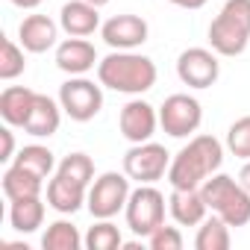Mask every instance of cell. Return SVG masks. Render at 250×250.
<instances>
[{"label": "cell", "mask_w": 250, "mask_h": 250, "mask_svg": "<svg viewBox=\"0 0 250 250\" xmlns=\"http://www.w3.org/2000/svg\"><path fill=\"white\" fill-rule=\"evenodd\" d=\"M224 165V145L215 136H194L168 168L171 188H200L212 174H218Z\"/></svg>", "instance_id": "cell-1"}, {"label": "cell", "mask_w": 250, "mask_h": 250, "mask_svg": "<svg viewBox=\"0 0 250 250\" xmlns=\"http://www.w3.org/2000/svg\"><path fill=\"white\" fill-rule=\"evenodd\" d=\"M156 62L136 50H112L106 59L97 62L100 85L121 94H145L156 85Z\"/></svg>", "instance_id": "cell-2"}, {"label": "cell", "mask_w": 250, "mask_h": 250, "mask_svg": "<svg viewBox=\"0 0 250 250\" xmlns=\"http://www.w3.org/2000/svg\"><path fill=\"white\" fill-rule=\"evenodd\" d=\"M250 44V0H227L209 24V47L218 56H241Z\"/></svg>", "instance_id": "cell-3"}, {"label": "cell", "mask_w": 250, "mask_h": 250, "mask_svg": "<svg viewBox=\"0 0 250 250\" xmlns=\"http://www.w3.org/2000/svg\"><path fill=\"white\" fill-rule=\"evenodd\" d=\"M203 200L212 215L224 218L229 227H244L250 224V191L227 174H212L203 186Z\"/></svg>", "instance_id": "cell-4"}, {"label": "cell", "mask_w": 250, "mask_h": 250, "mask_svg": "<svg viewBox=\"0 0 250 250\" xmlns=\"http://www.w3.org/2000/svg\"><path fill=\"white\" fill-rule=\"evenodd\" d=\"M124 215H127V227L139 238H147L153 229H159L165 224V194L159 188H153V183L139 186V188H133Z\"/></svg>", "instance_id": "cell-5"}, {"label": "cell", "mask_w": 250, "mask_h": 250, "mask_svg": "<svg viewBox=\"0 0 250 250\" xmlns=\"http://www.w3.org/2000/svg\"><path fill=\"white\" fill-rule=\"evenodd\" d=\"M130 194H133V188H130V177L127 174L106 171L88 186L85 206H88V212L94 218H115L121 209H127Z\"/></svg>", "instance_id": "cell-6"}, {"label": "cell", "mask_w": 250, "mask_h": 250, "mask_svg": "<svg viewBox=\"0 0 250 250\" xmlns=\"http://www.w3.org/2000/svg\"><path fill=\"white\" fill-rule=\"evenodd\" d=\"M203 124V106L191 94H171L159 106V127L171 139H188Z\"/></svg>", "instance_id": "cell-7"}, {"label": "cell", "mask_w": 250, "mask_h": 250, "mask_svg": "<svg viewBox=\"0 0 250 250\" xmlns=\"http://www.w3.org/2000/svg\"><path fill=\"white\" fill-rule=\"evenodd\" d=\"M168 168H171V153L165 150V145H156V142L133 145L124 153V174L130 180H136L139 186H147V183L168 177Z\"/></svg>", "instance_id": "cell-8"}, {"label": "cell", "mask_w": 250, "mask_h": 250, "mask_svg": "<svg viewBox=\"0 0 250 250\" xmlns=\"http://www.w3.org/2000/svg\"><path fill=\"white\" fill-rule=\"evenodd\" d=\"M59 103L71 121L85 124L103 109V85L100 80L94 83L85 77H71L68 83L59 85Z\"/></svg>", "instance_id": "cell-9"}, {"label": "cell", "mask_w": 250, "mask_h": 250, "mask_svg": "<svg viewBox=\"0 0 250 250\" xmlns=\"http://www.w3.org/2000/svg\"><path fill=\"white\" fill-rule=\"evenodd\" d=\"M177 77L188 88H209L221 77V62L218 53L209 47H188L177 59Z\"/></svg>", "instance_id": "cell-10"}, {"label": "cell", "mask_w": 250, "mask_h": 250, "mask_svg": "<svg viewBox=\"0 0 250 250\" xmlns=\"http://www.w3.org/2000/svg\"><path fill=\"white\" fill-rule=\"evenodd\" d=\"M118 127H121V136L127 139L130 145H142V142H150L156 127H159V112L142 100L139 94L130 100V103H124L121 115H118Z\"/></svg>", "instance_id": "cell-11"}, {"label": "cell", "mask_w": 250, "mask_h": 250, "mask_svg": "<svg viewBox=\"0 0 250 250\" xmlns=\"http://www.w3.org/2000/svg\"><path fill=\"white\" fill-rule=\"evenodd\" d=\"M100 36H103V42H106L112 50H136V47H142V44L147 42L150 27H147L145 18L124 12V15L109 18V21L100 27Z\"/></svg>", "instance_id": "cell-12"}, {"label": "cell", "mask_w": 250, "mask_h": 250, "mask_svg": "<svg viewBox=\"0 0 250 250\" xmlns=\"http://www.w3.org/2000/svg\"><path fill=\"white\" fill-rule=\"evenodd\" d=\"M97 62H100L97 50H94V44L88 39L71 36V39H65L56 47V68L65 71V74H71V77H85Z\"/></svg>", "instance_id": "cell-13"}, {"label": "cell", "mask_w": 250, "mask_h": 250, "mask_svg": "<svg viewBox=\"0 0 250 250\" xmlns=\"http://www.w3.org/2000/svg\"><path fill=\"white\" fill-rule=\"evenodd\" d=\"M59 27L68 36L88 39L103 27L100 24V9L94 3H88V0H68V3L59 9Z\"/></svg>", "instance_id": "cell-14"}, {"label": "cell", "mask_w": 250, "mask_h": 250, "mask_svg": "<svg viewBox=\"0 0 250 250\" xmlns=\"http://www.w3.org/2000/svg\"><path fill=\"white\" fill-rule=\"evenodd\" d=\"M59 24L47 15H27L18 27V42L27 53H44L56 44Z\"/></svg>", "instance_id": "cell-15"}, {"label": "cell", "mask_w": 250, "mask_h": 250, "mask_svg": "<svg viewBox=\"0 0 250 250\" xmlns=\"http://www.w3.org/2000/svg\"><path fill=\"white\" fill-rule=\"evenodd\" d=\"M168 212L180 227H197L209 215V206H206L200 188H171Z\"/></svg>", "instance_id": "cell-16"}, {"label": "cell", "mask_w": 250, "mask_h": 250, "mask_svg": "<svg viewBox=\"0 0 250 250\" xmlns=\"http://www.w3.org/2000/svg\"><path fill=\"white\" fill-rule=\"evenodd\" d=\"M62 103L47 97V94H36V103H33V112L24 124V133L33 136V139H50L59 124H62Z\"/></svg>", "instance_id": "cell-17"}, {"label": "cell", "mask_w": 250, "mask_h": 250, "mask_svg": "<svg viewBox=\"0 0 250 250\" xmlns=\"http://www.w3.org/2000/svg\"><path fill=\"white\" fill-rule=\"evenodd\" d=\"M36 94L33 88L27 85H9L0 94V118H3L9 127H24L30 112H33V103H36Z\"/></svg>", "instance_id": "cell-18"}, {"label": "cell", "mask_w": 250, "mask_h": 250, "mask_svg": "<svg viewBox=\"0 0 250 250\" xmlns=\"http://www.w3.org/2000/svg\"><path fill=\"white\" fill-rule=\"evenodd\" d=\"M85 197H88V188L85 186H77V183H71V180H65L59 174L47 183V206L56 209L59 215L80 212L83 203H85Z\"/></svg>", "instance_id": "cell-19"}, {"label": "cell", "mask_w": 250, "mask_h": 250, "mask_svg": "<svg viewBox=\"0 0 250 250\" xmlns=\"http://www.w3.org/2000/svg\"><path fill=\"white\" fill-rule=\"evenodd\" d=\"M9 203H12L9 206V224H12V229L30 235V232H36L44 224V200H42V194L39 197L9 200Z\"/></svg>", "instance_id": "cell-20"}, {"label": "cell", "mask_w": 250, "mask_h": 250, "mask_svg": "<svg viewBox=\"0 0 250 250\" xmlns=\"http://www.w3.org/2000/svg\"><path fill=\"white\" fill-rule=\"evenodd\" d=\"M44 188V180L18 168V165H9L3 171V194L9 200H21V197H39Z\"/></svg>", "instance_id": "cell-21"}, {"label": "cell", "mask_w": 250, "mask_h": 250, "mask_svg": "<svg viewBox=\"0 0 250 250\" xmlns=\"http://www.w3.org/2000/svg\"><path fill=\"white\" fill-rule=\"evenodd\" d=\"M232 238H229V224L218 215H206L203 224H197V235H194V247L197 250H229Z\"/></svg>", "instance_id": "cell-22"}, {"label": "cell", "mask_w": 250, "mask_h": 250, "mask_svg": "<svg viewBox=\"0 0 250 250\" xmlns=\"http://www.w3.org/2000/svg\"><path fill=\"white\" fill-rule=\"evenodd\" d=\"M12 165L24 168V171L36 174V177H42V180H50V174L56 171L53 150L44 147V145H27V147H21V153H15V159H12Z\"/></svg>", "instance_id": "cell-23"}, {"label": "cell", "mask_w": 250, "mask_h": 250, "mask_svg": "<svg viewBox=\"0 0 250 250\" xmlns=\"http://www.w3.org/2000/svg\"><path fill=\"white\" fill-rule=\"evenodd\" d=\"M80 244H85V238L80 235V229L71 221H53L47 232L42 235L44 250H80Z\"/></svg>", "instance_id": "cell-24"}, {"label": "cell", "mask_w": 250, "mask_h": 250, "mask_svg": "<svg viewBox=\"0 0 250 250\" xmlns=\"http://www.w3.org/2000/svg\"><path fill=\"white\" fill-rule=\"evenodd\" d=\"M56 174L65 177V180H71V183H77V186H85L88 188L94 183V162L85 153H71V156H65L56 165Z\"/></svg>", "instance_id": "cell-25"}, {"label": "cell", "mask_w": 250, "mask_h": 250, "mask_svg": "<svg viewBox=\"0 0 250 250\" xmlns=\"http://www.w3.org/2000/svg\"><path fill=\"white\" fill-rule=\"evenodd\" d=\"M121 244H124L121 229L109 218H97V224L88 227V232H85V247L88 250H118Z\"/></svg>", "instance_id": "cell-26"}, {"label": "cell", "mask_w": 250, "mask_h": 250, "mask_svg": "<svg viewBox=\"0 0 250 250\" xmlns=\"http://www.w3.org/2000/svg\"><path fill=\"white\" fill-rule=\"evenodd\" d=\"M24 71H27L24 47L3 36V47H0V80H15V77H21Z\"/></svg>", "instance_id": "cell-27"}, {"label": "cell", "mask_w": 250, "mask_h": 250, "mask_svg": "<svg viewBox=\"0 0 250 250\" xmlns=\"http://www.w3.org/2000/svg\"><path fill=\"white\" fill-rule=\"evenodd\" d=\"M227 150L235 156V159H250V115L238 118L235 124H229L227 130Z\"/></svg>", "instance_id": "cell-28"}, {"label": "cell", "mask_w": 250, "mask_h": 250, "mask_svg": "<svg viewBox=\"0 0 250 250\" xmlns=\"http://www.w3.org/2000/svg\"><path fill=\"white\" fill-rule=\"evenodd\" d=\"M147 244H150V250H183V232L177 227L162 224L159 229H153L147 235Z\"/></svg>", "instance_id": "cell-29"}, {"label": "cell", "mask_w": 250, "mask_h": 250, "mask_svg": "<svg viewBox=\"0 0 250 250\" xmlns=\"http://www.w3.org/2000/svg\"><path fill=\"white\" fill-rule=\"evenodd\" d=\"M0 139H3V153H0V159H3V162H12V159H15V136H12V127H9V124L0 130Z\"/></svg>", "instance_id": "cell-30"}, {"label": "cell", "mask_w": 250, "mask_h": 250, "mask_svg": "<svg viewBox=\"0 0 250 250\" xmlns=\"http://www.w3.org/2000/svg\"><path fill=\"white\" fill-rule=\"evenodd\" d=\"M168 3H174V6H180V9H203L209 0H168Z\"/></svg>", "instance_id": "cell-31"}, {"label": "cell", "mask_w": 250, "mask_h": 250, "mask_svg": "<svg viewBox=\"0 0 250 250\" xmlns=\"http://www.w3.org/2000/svg\"><path fill=\"white\" fill-rule=\"evenodd\" d=\"M238 183H241V186H244V188L250 191V159H247V162L241 165V171H238Z\"/></svg>", "instance_id": "cell-32"}, {"label": "cell", "mask_w": 250, "mask_h": 250, "mask_svg": "<svg viewBox=\"0 0 250 250\" xmlns=\"http://www.w3.org/2000/svg\"><path fill=\"white\" fill-rule=\"evenodd\" d=\"M9 3H12V6H18V9H36L42 0H9Z\"/></svg>", "instance_id": "cell-33"}, {"label": "cell", "mask_w": 250, "mask_h": 250, "mask_svg": "<svg viewBox=\"0 0 250 250\" xmlns=\"http://www.w3.org/2000/svg\"><path fill=\"white\" fill-rule=\"evenodd\" d=\"M88 3H94V6L100 9V6H106V3H109V0H88Z\"/></svg>", "instance_id": "cell-34"}]
</instances>
